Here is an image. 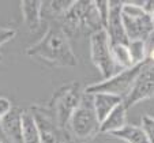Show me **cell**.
<instances>
[{"mask_svg": "<svg viewBox=\"0 0 154 143\" xmlns=\"http://www.w3.org/2000/svg\"><path fill=\"white\" fill-rule=\"evenodd\" d=\"M40 132V143H66L70 140L67 131L56 126V123L49 117L44 105H33L30 108Z\"/></svg>", "mask_w": 154, "mask_h": 143, "instance_id": "9c48e42d", "label": "cell"}, {"mask_svg": "<svg viewBox=\"0 0 154 143\" xmlns=\"http://www.w3.org/2000/svg\"><path fill=\"white\" fill-rule=\"evenodd\" d=\"M100 123L93 106V96L85 93L81 104L72 113L68 123L67 134L70 140H75L79 143H86L94 139L100 134Z\"/></svg>", "mask_w": 154, "mask_h": 143, "instance_id": "277c9868", "label": "cell"}, {"mask_svg": "<svg viewBox=\"0 0 154 143\" xmlns=\"http://www.w3.org/2000/svg\"><path fill=\"white\" fill-rule=\"evenodd\" d=\"M11 109H12L11 101L8 98H6V97H0V123L11 112Z\"/></svg>", "mask_w": 154, "mask_h": 143, "instance_id": "603a6c76", "label": "cell"}, {"mask_svg": "<svg viewBox=\"0 0 154 143\" xmlns=\"http://www.w3.org/2000/svg\"><path fill=\"white\" fill-rule=\"evenodd\" d=\"M93 96V106L100 123H102L116 106L123 104V98L108 93H97Z\"/></svg>", "mask_w": 154, "mask_h": 143, "instance_id": "7c38bea8", "label": "cell"}, {"mask_svg": "<svg viewBox=\"0 0 154 143\" xmlns=\"http://www.w3.org/2000/svg\"><path fill=\"white\" fill-rule=\"evenodd\" d=\"M22 112L23 109L12 108L0 123V136L8 143H23L22 136Z\"/></svg>", "mask_w": 154, "mask_h": 143, "instance_id": "8fae6325", "label": "cell"}, {"mask_svg": "<svg viewBox=\"0 0 154 143\" xmlns=\"http://www.w3.org/2000/svg\"><path fill=\"white\" fill-rule=\"evenodd\" d=\"M151 20H153V27H154V14H151Z\"/></svg>", "mask_w": 154, "mask_h": 143, "instance_id": "d4e9b609", "label": "cell"}, {"mask_svg": "<svg viewBox=\"0 0 154 143\" xmlns=\"http://www.w3.org/2000/svg\"><path fill=\"white\" fill-rule=\"evenodd\" d=\"M127 111L128 109L124 106V104H120L119 106H116L109 113V116L101 123L100 132L111 135L119 129L124 128L127 126Z\"/></svg>", "mask_w": 154, "mask_h": 143, "instance_id": "5bb4252c", "label": "cell"}, {"mask_svg": "<svg viewBox=\"0 0 154 143\" xmlns=\"http://www.w3.org/2000/svg\"><path fill=\"white\" fill-rule=\"evenodd\" d=\"M154 97V63L146 61L140 70L139 75L134 82V86L128 93V96L123 99V104L127 109L145 99H150Z\"/></svg>", "mask_w": 154, "mask_h": 143, "instance_id": "ba28073f", "label": "cell"}, {"mask_svg": "<svg viewBox=\"0 0 154 143\" xmlns=\"http://www.w3.org/2000/svg\"><path fill=\"white\" fill-rule=\"evenodd\" d=\"M74 2L71 0H60V2H42V18L49 17L53 22H59L67 11L72 7Z\"/></svg>", "mask_w": 154, "mask_h": 143, "instance_id": "9a60e30c", "label": "cell"}, {"mask_svg": "<svg viewBox=\"0 0 154 143\" xmlns=\"http://www.w3.org/2000/svg\"><path fill=\"white\" fill-rule=\"evenodd\" d=\"M128 50H130L134 65L143 64L147 61V44H146V41H130Z\"/></svg>", "mask_w": 154, "mask_h": 143, "instance_id": "d6986e66", "label": "cell"}, {"mask_svg": "<svg viewBox=\"0 0 154 143\" xmlns=\"http://www.w3.org/2000/svg\"><path fill=\"white\" fill-rule=\"evenodd\" d=\"M112 136L117 138V139L123 140L125 143H150L147 140V136L145 135L142 127L140 126H131L127 124L124 128L119 129V131L111 134Z\"/></svg>", "mask_w": 154, "mask_h": 143, "instance_id": "e0dca14e", "label": "cell"}, {"mask_svg": "<svg viewBox=\"0 0 154 143\" xmlns=\"http://www.w3.org/2000/svg\"><path fill=\"white\" fill-rule=\"evenodd\" d=\"M0 143H4V140H3V138L0 136Z\"/></svg>", "mask_w": 154, "mask_h": 143, "instance_id": "484cf974", "label": "cell"}, {"mask_svg": "<svg viewBox=\"0 0 154 143\" xmlns=\"http://www.w3.org/2000/svg\"><path fill=\"white\" fill-rule=\"evenodd\" d=\"M3 60V56H2V53H0V61Z\"/></svg>", "mask_w": 154, "mask_h": 143, "instance_id": "4316f807", "label": "cell"}, {"mask_svg": "<svg viewBox=\"0 0 154 143\" xmlns=\"http://www.w3.org/2000/svg\"><path fill=\"white\" fill-rule=\"evenodd\" d=\"M90 57L91 63L101 72L104 79L111 78L122 71L113 60L111 42L105 29L98 30L90 35Z\"/></svg>", "mask_w": 154, "mask_h": 143, "instance_id": "52a82bcc", "label": "cell"}, {"mask_svg": "<svg viewBox=\"0 0 154 143\" xmlns=\"http://www.w3.org/2000/svg\"><path fill=\"white\" fill-rule=\"evenodd\" d=\"M97 7V11L100 14V18H101V22H102V26H106V22H108V15H109V2H94Z\"/></svg>", "mask_w": 154, "mask_h": 143, "instance_id": "44dd1931", "label": "cell"}, {"mask_svg": "<svg viewBox=\"0 0 154 143\" xmlns=\"http://www.w3.org/2000/svg\"><path fill=\"white\" fill-rule=\"evenodd\" d=\"M20 10H22V17L26 27L32 33L37 32L40 29L41 19H42V2H20Z\"/></svg>", "mask_w": 154, "mask_h": 143, "instance_id": "4fadbf2b", "label": "cell"}, {"mask_svg": "<svg viewBox=\"0 0 154 143\" xmlns=\"http://www.w3.org/2000/svg\"><path fill=\"white\" fill-rule=\"evenodd\" d=\"M124 2H109V15L105 26L111 45H128L130 41L127 38L122 18V7Z\"/></svg>", "mask_w": 154, "mask_h": 143, "instance_id": "30bf717a", "label": "cell"}, {"mask_svg": "<svg viewBox=\"0 0 154 143\" xmlns=\"http://www.w3.org/2000/svg\"><path fill=\"white\" fill-rule=\"evenodd\" d=\"M143 64H138L131 68H127V70H122L117 74H115L113 76H111V78L102 79L101 82H97V83L87 85L85 87V93L87 94L108 93L124 99L131 91L132 86H134V82L137 79V76L139 75Z\"/></svg>", "mask_w": 154, "mask_h": 143, "instance_id": "8992f818", "label": "cell"}, {"mask_svg": "<svg viewBox=\"0 0 154 143\" xmlns=\"http://www.w3.org/2000/svg\"><path fill=\"white\" fill-rule=\"evenodd\" d=\"M122 18L128 41H147L154 34L151 14L145 10L143 3H123Z\"/></svg>", "mask_w": 154, "mask_h": 143, "instance_id": "5b68a950", "label": "cell"}, {"mask_svg": "<svg viewBox=\"0 0 154 143\" xmlns=\"http://www.w3.org/2000/svg\"><path fill=\"white\" fill-rule=\"evenodd\" d=\"M27 56L56 67H76L78 59L70 44V38L57 22H52L38 41L26 49Z\"/></svg>", "mask_w": 154, "mask_h": 143, "instance_id": "6da1fadb", "label": "cell"}, {"mask_svg": "<svg viewBox=\"0 0 154 143\" xmlns=\"http://www.w3.org/2000/svg\"><path fill=\"white\" fill-rule=\"evenodd\" d=\"M22 136L23 143H40V132L33 113L29 111L22 112Z\"/></svg>", "mask_w": 154, "mask_h": 143, "instance_id": "2e32d148", "label": "cell"}, {"mask_svg": "<svg viewBox=\"0 0 154 143\" xmlns=\"http://www.w3.org/2000/svg\"><path fill=\"white\" fill-rule=\"evenodd\" d=\"M83 94L85 89H82L78 82H70L60 86L51 97L49 102L44 105V108L51 119L56 123V126L67 131L70 119L81 104Z\"/></svg>", "mask_w": 154, "mask_h": 143, "instance_id": "7a4b0ae2", "label": "cell"}, {"mask_svg": "<svg viewBox=\"0 0 154 143\" xmlns=\"http://www.w3.org/2000/svg\"><path fill=\"white\" fill-rule=\"evenodd\" d=\"M140 127H142L145 135L147 136L149 142L154 143V116H151V114H143L140 117Z\"/></svg>", "mask_w": 154, "mask_h": 143, "instance_id": "ffe728a7", "label": "cell"}, {"mask_svg": "<svg viewBox=\"0 0 154 143\" xmlns=\"http://www.w3.org/2000/svg\"><path fill=\"white\" fill-rule=\"evenodd\" d=\"M143 7H145V10L149 12V14H154V0L143 2Z\"/></svg>", "mask_w": 154, "mask_h": 143, "instance_id": "cb8c5ba5", "label": "cell"}, {"mask_svg": "<svg viewBox=\"0 0 154 143\" xmlns=\"http://www.w3.org/2000/svg\"><path fill=\"white\" fill-rule=\"evenodd\" d=\"M15 35H17V30L15 29L0 26V47L6 44V42H8V41H11Z\"/></svg>", "mask_w": 154, "mask_h": 143, "instance_id": "7402d4cb", "label": "cell"}, {"mask_svg": "<svg viewBox=\"0 0 154 143\" xmlns=\"http://www.w3.org/2000/svg\"><path fill=\"white\" fill-rule=\"evenodd\" d=\"M111 49L115 63L120 70H127V68L134 67L130 50H128V45H111Z\"/></svg>", "mask_w": 154, "mask_h": 143, "instance_id": "ac0fdd59", "label": "cell"}, {"mask_svg": "<svg viewBox=\"0 0 154 143\" xmlns=\"http://www.w3.org/2000/svg\"><path fill=\"white\" fill-rule=\"evenodd\" d=\"M57 23L68 38L82 33H89L91 35L93 33L104 29L94 2H74L72 7Z\"/></svg>", "mask_w": 154, "mask_h": 143, "instance_id": "3957f363", "label": "cell"}]
</instances>
